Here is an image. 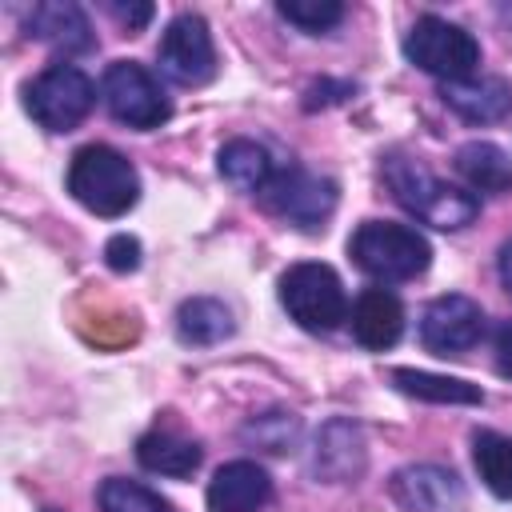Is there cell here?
I'll list each match as a JSON object with an SVG mask.
<instances>
[{"mask_svg":"<svg viewBox=\"0 0 512 512\" xmlns=\"http://www.w3.org/2000/svg\"><path fill=\"white\" fill-rule=\"evenodd\" d=\"M500 280L508 284V292H512V240L500 248Z\"/></svg>","mask_w":512,"mask_h":512,"instance_id":"f1b7e54d","label":"cell"},{"mask_svg":"<svg viewBox=\"0 0 512 512\" xmlns=\"http://www.w3.org/2000/svg\"><path fill=\"white\" fill-rule=\"evenodd\" d=\"M96 104V84L88 80L84 68L76 64H48L28 88H24V108L28 116L48 128V132H72Z\"/></svg>","mask_w":512,"mask_h":512,"instance_id":"8992f818","label":"cell"},{"mask_svg":"<svg viewBox=\"0 0 512 512\" xmlns=\"http://www.w3.org/2000/svg\"><path fill=\"white\" fill-rule=\"evenodd\" d=\"M28 36H36L40 44H48V48H56V52H64V56L88 52V48L96 44L84 8H80V4H68V0L32 4V12H28Z\"/></svg>","mask_w":512,"mask_h":512,"instance_id":"5bb4252c","label":"cell"},{"mask_svg":"<svg viewBox=\"0 0 512 512\" xmlns=\"http://www.w3.org/2000/svg\"><path fill=\"white\" fill-rule=\"evenodd\" d=\"M240 436L256 448H264V452H288L300 436V420L292 412H264V416L248 420Z\"/></svg>","mask_w":512,"mask_h":512,"instance_id":"cb8c5ba5","label":"cell"},{"mask_svg":"<svg viewBox=\"0 0 512 512\" xmlns=\"http://www.w3.org/2000/svg\"><path fill=\"white\" fill-rule=\"evenodd\" d=\"M104 256H108V268H116V272H132V268H140V240L120 232V236L108 240Z\"/></svg>","mask_w":512,"mask_h":512,"instance_id":"484cf974","label":"cell"},{"mask_svg":"<svg viewBox=\"0 0 512 512\" xmlns=\"http://www.w3.org/2000/svg\"><path fill=\"white\" fill-rule=\"evenodd\" d=\"M392 500L404 512H464V484L452 468L408 464L392 476Z\"/></svg>","mask_w":512,"mask_h":512,"instance_id":"8fae6325","label":"cell"},{"mask_svg":"<svg viewBox=\"0 0 512 512\" xmlns=\"http://www.w3.org/2000/svg\"><path fill=\"white\" fill-rule=\"evenodd\" d=\"M276 12L304 32H328L344 20V4H336V0H280Z\"/></svg>","mask_w":512,"mask_h":512,"instance_id":"d4e9b609","label":"cell"},{"mask_svg":"<svg viewBox=\"0 0 512 512\" xmlns=\"http://www.w3.org/2000/svg\"><path fill=\"white\" fill-rule=\"evenodd\" d=\"M160 72L180 88H200L216 76V44L200 16H176L160 36Z\"/></svg>","mask_w":512,"mask_h":512,"instance_id":"9c48e42d","label":"cell"},{"mask_svg":"<svg viewBox=\"0 0 512 512\" xmlns=\"http://www.w3.org/2000/svg\"><path fill=\"white\" fill-rule=\"evenodd\" d=\"M44 512H56V508H44Z\"/></svg>","mask_w":512,"mask_h":512,"instance_id":"f546056e","label":"cell"},{"mask_svg":"<svg viewBox=\"0 0 512 512\" xmlns=\"http://www.w3.org/2000/svg\"><path fill=\"white\" fill-rule=\"evenodd\" d=\"M472 460L488 492L500 500H512V436L504 432H476L472 440Z\"/></svg>","mask_w":512,"mask_h":512,"instance_id":"7402d4cb","label":"cell"},{"mask_svg":"<svg viewBox=\"0 0 512 512\" xmlns=\"http://www.w3.org/2000/svg\"><path fill=\"white\" fill-rule=\"evenodd\" d=\"M100 92H104L108 112H112L120 124H128V128L148 132V128H160V124L172 116V104H168L164 88H160L156 76H152L144 64H136V60H116V64H108Z\"/></svg>","mask_w":512,"mask_h":512,"instance_id":"52a82bcc","label":"cell"},{"mask_svg":"<svg viewBox=\"0 0 512 512\" xmlns=\"http://www.w3.org/2000/svg\"><path fill=\"white\" fill-rule=\"evenodd\" d=\"M456 172L476 192H512V160L500 144L468 140L456 148Z\"/></svg>","mask_w":512,"mask_h":512,"instance_id":"d6986e66","label":"cell"},{"mask_svg":"<svg viewBox=\"0 0 512 512\" xmlns=\"http://www.w3.org/2000/svg\"><path fill=\"white\" fill-rule=\"evenodd\" d=\"M312 472L324 480H356L364 472V436L348 420H328L316 436Z\"/></svg>","mask_w":512,"mask_h":512,"instance_id":"2e32d148","label":"cell"},{"mask_svg":"<svg viewBox=\"0 0 512 512\" xmlns=\"http://www.w3.org/2000/svg\"><path fill=\"white\" fill-rule=\"evenodd\" d=\"M440 100L468 124H496L512 112V80L504 76H464V80H444Z\"/></svg>","mask_w":512,"mask_h":512,"instance_id":"7c38bea8","label":"cell"},{"mask_svg":"<svg viewBox=\"0 0 512 512\" xmlns=\"http://www.w3.org/2000/svg\"><path fill=\"white\" fill-rule=\"evenodd\" d=\"M348 256L364 276L384 284L416 280L432 264L428 240L412 224H396V220H364L348 240Z\"/></svg>","mask_w":512,"mask_h":512,"instance_id":"3957f363","label":"cell"},{"mask_svg":"<svg viewBox=\"0 0 512 512\" xmlns=\"http://www.w3.org/2000/svg\"><path fill=\"white\" fill-rule=\"evenodd\" d=\"M96 500H100V512H176L160 492L144 488L140 480H124V476H108Z\"/></svg>","mask_w":512,"mask_h":512,"instance_id":"603a6c76","label":"cell"},{"mask_svg":"<svg viewBox=\"0 0 512 512\" xmlns=\"http://www.w3.org/2000/svg\"><path fill=\"white\" fill-rule=\"evenodd\" d=\"M112 16L132 32V28H144L152 20V4H112Z\"/></svg>","mask_w":512,"mask_h":512,"instance_id":"4316f807","label":"cell"},{"mask_svg":"<svg viewBox=\"0 0 512 512\" xmlns=\"http://www.w3.org/2000/svg\"><path fill=\"white\" fill-rule=\"evenodd\" d=\"M176 336L196 348L220 344L232 336V312L212 296H192L176 308Z\"/></svg>","mask_w":512,"mask_h":512,"instance_id":"ffe728a7","label":"cell"},{"mask_svg":"<svg viewBox=\"0 0 512 512\" xmlns=\"http://www.w3.org/2000/svg\"><path fill=\"white\" fill-rule=\"evenodd\" d=\"M496 368L512 380V320H504L496 328Z\"/></svg>","mask_w":512,"mask_h":512,"instance_id":"83f0119b","label":"cell"},{"mask_svg":"<svg viewBox=\"0 0 512 512\" xmlns=\"http://www.w3.org/2000/svg\"><path fill=\"white\" fill-rule=\"evenodd\" d=\"M280 304L304 332H332L348 320V296L328 264L304 260L280 276Z\"/></svg>","mask_w":512,"mask_h":512,"instance_id":"277c9868","label":"cell"},{"mask_svg":"<svg viewBox=\"0 0 512 512\" xmlns=\"http://www.w3.org/2000/svg\"><path fill=\"white\" fill-rule=\"evenodd\" d=\"M216 168H220V176H224L232 188L252 192V196H260V192L272 184V176H276V160L268 156V148L256 144V140H244V136H240V140H228V144L220 148Z\"/></svg>","mask_w":512,"mask_h":512,"instance_id":"ac0fdd59","label":"cell"},{"mask_svg":"<svg viewBox=\"0 0 512 512\" xmlns=\"http://www.w3.org/2000/svg\"><path fill=\"white\" fill-rule=\"evenodd\" d=\"M68 192L96 216H124L140 200V176L128 156L108 144H84L68 160Z\"/></svg>","mask_w":512,"mask_h":512,"instance_id":"7a4b0ae2","label":"cell"},{"mask_svg":"<svg viewBox=\"0 0 512 512\" xmlns=\"http://www.w3.org/2000/svg\"><path fill=\"white\" fill-rule=\"evenodd\" d=\"M260 200L280 220H288V224H296L304 232H316L336 212V184L324 180V176L304 172L300 164H288V168H276V176L260 192Z\"/></svg>","mask_w":512,"mask_h":512,"instance_id":"ba28073f","label":"cell"},{"mask_svg":"<svg viewBox=\"0 0 512 512\" xmlns=\"http://www.w3.org/2000/svg\"><path fill=\"white\" fill-rule=\"evenodd\" d=\"M404 56L428 72V76H440L444 80H464V76H476L480 68V44L468 28L444 20V16H420L408 36H404Z\"/></svg>","mask_w":512,"mask_h":512,"instance_id":"5b68a950","label":"cell"},{"mask_svg":"<svg viewBox=\"0 0 512 512\" xmlns=\"http://www.w3.org/2000/svg\"><path fill=\"white\" fill-rule=\"evenodd\" d=\"M404 332V304L396 300V292L388 288H364L352 304V336L372 348V352H384L400 340Z\"/></svg>","mask_w":512,"mask_h":512,"instance_id":"9a60e30c","label":"cell"},{"mask_svg":"<svg viewBox=\"0 0 512 512\" xmlns=\"http://www.w3.org/2000/svg\"><path fill=\"white\" fill-rule=\"evenodd\" d=\"M272 500V480L256 460H228L208 484V512H260Z\"/></svg>","mask_w":512,"mask_h":512,"instance_id":"4fadbf2b","label":"cell"},{"mask_svg":"<svg viewBox=\"0 0 512 512\" xmlns=\"http://www.w3.org/2000/svg\"><path fill=\"white\" fill-rule=\"evenodd\" d=\"M392 384L404 396L428 400V404H484V392L468 380L456 376H436V372H420V368H392Z\"/></svg>","mask_w":512,"mask_h":512,"instance_id":"44dd1931","label":"cell"},{"mask_svg":"<svg viewBox=\"0 0 512 512\" xmlns=\"http://www.w3.org/2000/svg\"><path fill=\"white\" fill-rule=\"evenodd\" d=\"M136 460L140 468L156 472V476H192L204 460V448L188 436H180L176 428H152L136 440Z\"/></svg>","mask_w":512,"mask_h":512,"instance_id":"e0dca14e","label":"cell"},{"mask_svg":"<svg viewBox=\"0 0 512 512\" xmlns=\"http://www.w3.org/2000/svg\"><path fill=\"white\" fill-rule=\"evenodd\" d=\"M484 336V308L472 296H436L420 316V340L436 356H464Z\"/></svg>","mask_w":512,"mask_h":512,"instance_id":"30bf717a","label":"cell"},{"mask_svg":"<svg viewBox=\"0 0 512 512\" xmlns=\"http://www.w3.org/2000/svg\"><path fill=\"white\" fill-rule=\"evenodd\" d=\"M384 184L420 224H432L440 232H456L480 216V196L432 176L412 156H400V152L384 156Z\"/></svg>","mask_w":512,"mask_h":512,"instance_id":"6da1fadb","label":"cell"}]
</instances>
